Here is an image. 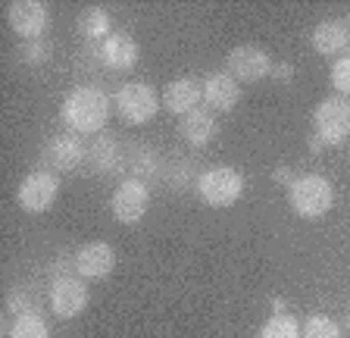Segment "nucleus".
<instances>
[{
	"label": "nucleus",
	"mask_w": 350,
	"mask_h": 338,
	"mask_svg": "<svg viewBox=\"0 0 350 338\" xmlns=\"http://www.w3.org/2000/svg\"><path fill=\"white\" fill-rule=\"evenodd\" d=\"M63 122L75 135H97L109 122V97L94 85H79L63 101Z\"/></svg>",
	"instance_id": "f257e3e1"
},
{
	"label": "nucleus",
	"mask_w": 350,
	"mask_h": 338,
	"mask_svg": "<svg viewBox=\"0 0 350 338\" xmlns=\"http://www.w3.org/2000/svg\"><path fill=\"white\" fill-rule=\"evenodd\" d=\"M288 200H291L294 213L304 216V220H319L332 210L335 204V185L328 182L325 176H297L288 188Z\"/></svg>",
	"instance_id": "f03ea898"
},
{
	"label": "nucleus",
	"mask_w": 350,
	"mask_h": 338,
	"mask_svg": "<svg viewBox=\"0 0 350 338\" xmlns=\"http://www.w3.org/2000/svg\"><path fill=\"white\" fill-rule=\"evenodd\" d=\"M197 198L210 207H232L244 194V176L232 166H213L194 182Z\"/></svg>",
	"instance_id": "7ed1b4c3"
},
{
	"label": "nucleus",
	"mask_w": 350,
	"mask_h": 338,
	"mask_svg": "<svg viewBox=\"0 0 350 338\" xmlns=\"http://www.w3.org/2000/svg\"><path fill=\"white\" fill-rule=\"evenodd\" d=\"M59 198V179L51 169H35L19 182L16 200L25 213H47Z\"/></svg>",
	"instance_id": "20e7f679"
},
{
	"label": "nucleus",
	"mask_w": 350,
	"mask_h": 338,
	"mask_svg": "<svg viewBox=\"0 0 350 338\" xmlns=\"http://www.w3.org/2000/svg\"><path fill=\"white\" fill-rule=\"evenodd\" d=\"M116 110L129 125H144L157 116L160 110V97L144 81H129L116 91Z\"/></svg>",
	"instance_id": "39448f33"
},
{
	"label": "nucleus",
	"mask_w": 350,
	"mask_h": 338,
	"mask_svg": "<svg viewBox=\"0 0 350 338\" xmlns=\"http://www.w3.org/2000/svg\"><path fill=\"white\" fill-rule=\"evenodd\" d=\"M313 125L325 144H341L350 138V97H325L313 113Z\"/></svg>",
	"instance_id": "423d86ee"
},
{
	"label": "nucleus",
	"mask_w": 350,
	"mask_h": 338,
	"mask_svg": "<svg viewBox=\"0 0 350 338\" xmlns=\"http://www.w3.org/2000/svg\"><path fill=\"white\" fill-rule=\"evenodd\" d=\"M147 207H150V188H147V182L131 179V176L125 179V182H119V188L113 192V198H109V213H113V220L125 222V226L144 220Z\"/></svg>",
	"instance_id": "0eeeda50"
},
{
	"label": "nucleus",
	"mask_w": 350,
	"mask_h": 338,
	"mask_svg": "<svg viewBox=\"0 0 350 338\" xmlns=\"http://www.w3.org/2000/svg\"><path fill=\"white\" fill-rule=\"evenodd\" d=\"M7 23L22 41H38L51 25V13L41 0H13L7 7Z\"/></svg>",
	"instance_id": "6e6552de"
},
{
	"label": "nucleus",
	"mask_w": 350,
	"mask_h": 338,
	"mask_svg": "<svg viewBox=\"0 0 350 338\" xmlns=\"http://www.w3.org/2000/svg\"><path fill=\"white\" fill-rule=\"evenodd\" d=\"M228 75L234 81H260L266 75H272V57L262 47L256 44H238L232 53H228Z\"/></svg>",
	"instance_id": "1a4fd4ad"
},
{
	"label": "nucleus",
	"mask_w": 350,
	"mask_h": 338,
	"mask_svg": "<svg viewBox=\"0 0 350 338\" xmlns=\"http://www.w3.org/2000/svg\"><path fill=\"white\" fill-rule=\"evenodd\" d=\"M88 307V288L81 276H63L51 285V310L57 320H75Z\"/></svg>",
	"instance_id": "9d476101"
},
{
	"label": "nucleus",
	"mask_w": 350,
	"mask_h": 338,
	"mask_svg": "<svg viewBox=\"0 0 350 338\" xmlns=\"http://www.w3.org/2000/svg\"><path fill=\"white\" fill-rule=\"evenodd\" d=\"M85 157H88V151L81 147V141L75 135H53L41 151V163L51 172H72Z\"/></svg>",
	"instance_id": "9b49d317"
},
{
	"label": "nucleus",
	"mask_w": 350,
	"mask_h": 338,
	"mask_svg": "<svg viewBox=\"0 0 350 338\" xmlns=\"http://www.w3.org/2000/svg\"><path fill=\"white\" fill-rule=\"evenodd\" d=\"M116 270V250L107 242H88L75 250V272L81 279H107Z\"/></svg>",
	"instance_id": "f8f14e48"
},
{
	"label": "nucleus",
	"mask_w": 350,
	"mask_h": 338,
	"mask_svg": "<svg viewBox=\"0 0 350 338\" xmlns=\"http://www.w3.org/2000/svg\"><path fill=\"white\" fill-rule=\"evenodd\" d=\"M200 101H204V81H194V79H175L163 91V107L169 113H175L178 119L188 116L191 110H197Z\"/></svg>",
	"instance_id": "ddd939ff"
},
{
	"label": "nucleus",
	"mask_w": 350,
	"mask_h": 338,
	"mask_svg": "<svg viewBox=\"0 0 350 338\" xmlns=\"http://www.w3.org/2000/svg\"><path fill=\"white\" fill-rule=\"evenodd\" d=\"M138 53H141L138 41H135L129 31H113L100 44V63L109 69H116V73H122V69L138 66Z\"/></svg>",
	"instance_id": "4468645a"
},
{
	"label": "nucleus",
	"mask_w": 350,
	"mask_h": 338,
	"mask_svg": "<svg viewBox=\"0 0 350 338\" xmlns=\"http://www.w3.org/2000/svg\"><path fill=\"white\" fill-rule=\"evenodd\" d=\"M204 101L210 110H219V113H228L238 107L241 101V88H238V81L226 73H210L204 79Z\"/></svg>",
	"instance_id": "2eb2a0df"
},
{
	"label": "nucleus",
	"mask_w": 350,
	"mask_h": 338,
	"mask_svg": "<svg viewBox=\"0 0 350 338\" xmlns=\"http://www.w3.org/2000/svg\"><path fill=\"white\" fill-rule=\"evenodd\" d=\"M310 41H313L316 53H322V57H338V53H344L350 47V29L341 19H325V23H319L313 29Z\"/></svg>",
	"instance_id": "dca6fc26"
},
{
	"label": "nucleus",
	"mask_w": 350,
	"mask_h": 338,
	"mask_svg": "<svg viewBox=\"0 0 350 338\" xmlns=\"http://www.w3.org/2000/svg\"><path fill=\"white\" fill-rule=\"evenodd\" d=\"M216 132H219L216 116H213L210 110H204V107H197V110H191L188 116L178 119V135H182L191 147L210 144V141L216 138Z\"/></svg>",
	"instance_id": "f3484780"
},
{
	"label": "nucleus",
	"mask_w": 350,
	"mask_h": 338,
	"mask_svg": "<svg viewBox=\"0 0 350 338\" xmlns=\"http://www.w3.org/2000/svg\"><path fill=\"white\" fill-rule=\"evenodd\" d=\"M88 163H91L97 172H116V169L125 166L122 144H119L113 135H100L94 144L88 147Z\"/></svg>",
	"instance_id": "a211bd4d"
},
{
	"label": "nucleus",
	"mask_w": 350,
	"mask_h": 338,
	"mask_svg": "<svg viewBox=\"0 0 350 338\" xmlns=\"http://www.w3.org/2000/svg\"><path fill=\"white\" fill-rule=\"evenodd\" d=\"M79 35L85 41H107L113 35V23H109V13L103 7H88L85 13L79 16Z\"/></svg>",
	"instance_id": "6ab92c4d"
},
{
	"label": "nucleus",
	"mask_w": 350,
	"mask_h": 338,
	"mask_svg": "<svg viewBox=\"0 0 350 338\" xmlns=\"http://www.w3.org/2000/svg\"><path fill=\"white\" fill-rule=\"evenodd\" d=\"M256 338H304V332H300V323L291 313H275L262 323Z\"/></svg>",
	"instance_id": "aec40b11"
},
{
	"label": "nucleus",
	"mask_w": 350,
	"mask_h": 338,
	"mask_svg": "<svg viewBox=\"0 0 350 338\" xmlns=\"http://www.w3.org/2000/svg\"><path fill=\"white\" fill-rule=\"evenodd\" d=\"M10 338H51V329L41 313H25L16 316V323L10 326Z\"/></svg>",
	"instance_id": "412c9836"
},
{
	"label": "nucleus",
	"mask_w": 350,
	"mask_h": 338,
	"mask_svg": "<svg viewBox=\"0 0 350 338\" xmlns=\"http://www.w3.org/2000/svg\"><path fill=\"white\" fill-rule=\"evenodd\" d=\"M300 332H304V338H341V326L325 313L306 316L304 326H300Z\"/></svg>",
	"instance_id": "4be33fe9"
},
{
	"label": "nucleus",
	"mask_w": 350,
	"mask_h": 338,
	"mask_svg": "<svg viewBox=\"0 0 350 338\" xmlns=\"http://www.w3.org/2000/svg\"><path fill=\"white\" fill-rule=\"evenodd\" d=\"M129 172L131 179H141V182H147V179L157 172V154L153 151H131L129 154Z\"/></svg>",
	"instance_id": "5701e85b"
},
{
	"label": "nucleus",
	"mask_w": 350,
	"mask_h": 338,
	"mask_svg": "<svg viewBox=\"0 0 350 338\" xmlns=\"http://www.w3.org/2000/svg\"><path fill=\"white\" fill-rule=\"evenodd\" d=\"M16 57H19L25 66H41V63H47V57H51V44H47L44 38H38V41H22Z\"/></svg>",
	"instance_id": "b1692460"
},
{
	"label": "nucleus",
	"mask_w": 350,
	"mask_h": 338,
	"mask_svg": "<svg viewBox=\"0 0 350 338\" xmlns=\"http://www.w3.org/2000/svg\"><path fill=\"white\" fill-rule=\"evenodd\" d=\"M7 310L16 316H25V313H38V301L35 294H29V288H13L7 298Z\"/></svg>",
	"instance_id": "393cba45"
},
{
	"label": "nucleus",
	"mask_w": 350,
	"mask_h": 338,
	"mask_svg": "<svg viewBox=\"0 0 350 338\" xmlns=\"http://www.w3.org/2000/svg\"><path fill=\"white\" fill-rule=\"evenodd\" d=\"M332 85L341 97H350V53H344L338 63H332Z\"/></svg>",
	"instance_id": "a878e982"
},
{
	"label": "nucleus",
	"mask_w": 350,
	"mask_h": 338,
	"mask_svg": "<svg viewBox=\"0 0 350 338\" xmlns=\"http://www.w3.org/2000/svg\"><path fill=\"white\" fill-rule=\"evenodd\" d=\"M272 79L282 81V85H291L294 81V66L291 63H275V66H272Z\"/></svg>",
	"instance_id": "bb28decb"
},
{
	"label": "nucleus",
	"mask_w": 350,
	"mask_h": 338,
	"mask_svg": "<svg viewBox=\"0 0 350 338\" xmlns=\"http://www.w3.org/2000/svg\"><path fill=\"white\" fill-rule=\"evenodd\" d=\"M294 179H297V176H294V172H291V169H288V166H278L275 172H272V182H278V185H288V188H291V182H294Z\"/></svg>",
	"instance_id": "cd10ccee"
},
{
	"label": "nucleus",
	"mask_w": 350,
	"mask_h": 338,
	"mask_svg": "<svg viewBox=\"0 0 350 338\" xmlns=\"http://www.w3.org/2000/svg\"><path fill=\"white\" fill-rule=\"evenodd\" d=\"M322 147H325V141H322L319 135H313V138H310V151H313V154H319Z\"/></svg>",
	"instance_id": "c85d7f7f"
},
{
	"label": "nucleus",
	"mask_w": 350,
	"mask_h": 338,
	"mask_svg": "<svg viewBox=\"0 0 350 338\" xmlns=\"http://www.w3.org/2000/svg\"><path fill=\"white\" fill-rule=\"evenodd\" d=\"M284 307H288L284 298H272V310H275V313H284Z\"/></svg>",
	"instance_id": "c756f323"
},
{
	"label": "nucleus",
	"mask_w": 350,
	"mask_h": 338,
	"mask_svg": "<svg viewBox=\"0 0 350 338\" xmlns=\"http://www.w3.org/2000/svg\"><path fill=\"white\" fill-rule=\"evenodd\" d=\"M347 29H350V19H347Z\"/></svg>",
	"instance_id": "7c9ffc66"
},
{
	"label": "nucleus",
	"mask_w": 350,
	"mask_h": 338,
	"mask_svg": "<svg viewBox=\"0 0 350 338\" xmlns=\"http://www.w3.org/2000/svg\"><path fill=\"white\" fill-rule=\"evenodd\" d=\"M347 329H350V323H347Z\"/></svg>",
	"instance_id": "2f4dec72"
}]
</instances>
